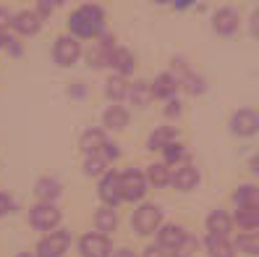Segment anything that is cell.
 Segmentation results:
<instances>
[{"label": "cell", "instance_id": "6da1fadb", "mask_svg": "<svg viewBox=\"0 0 259 257\" xmlns=\"http://www.w3.org/2000/svg\"><path fill=\"white\" fill-rule=\"evenodd\" d=\"M68 29L73 37H84V40H95L102 34L105 29V11L97 3H87L81 8H76L68 16Z\"/></svg>", "mask_w": 259, "mask_h": 257}, {"label": "cell", "instance_id": "7a4b0ae2", "mask_svg": "<svg viewBox=\"0 0 259 257\" xmlns=\"http://www.w3.org/2000/svg\"><path fill=\"white\" fill-rule=\"evenodd\" d=\"M160 226H162V207L155 202H142L131 213V229L139 236H149L160 231Z\"/></svg>", "mask_w": 259, "mask_h": 257}, {"label": "cell", "instance_id": "3957f363", "mask_svg": "<svg viewBox=\"0 0 259 257\" xmlns=\"http://www.w3.org/2000/svg\"><path fill=\"white\" fill-rule=\"evenodd\" d=\"M120 194L126 202H142L147 194V176L139 168H126L120 173Z\"/></svg>", "mask_w": 259, "mask_h": 257}, {"label": "cell", "instance_id": "277c9868", "mask_svg": "<svg viewBox=\"0 0 259 257\" xmlns=\"http://www.w3.org/2000/svg\"><path fill=\"white\" fill-rule=\"evenodd\" d=\"M71 247V234L66 229H55L37 244V257H63Z\"/></svg>", "mask_w": 259, "mask_h": 257}, {"label": "cell", "instance_id": "5b68a950", "mask_svg": "<svg viewBox=\"0 0 259 257\" xmlns=\"http://www.w3.org/2000/svg\"><path fill=\"white\" fill-rule=\"evenodd\" d=\"M228 126H231V134H236V137H254L259 131V113L251 111V108L233 111Z\"/></svg>", "mask_w": 259, "mask_h": 257}, {"label": "cell", "instance_id": "8992f818", "mask_svg": "<svg viewBox=\"0 0 259 257\" xmlns=\"http://www.w3.org/2000/svg\"><path fill=\"white\" fill-rule=\"evenodd\" d=\"M29 223L39 231H55L60 223V210L50 202H39L29 210Z\"/></svg>", "mask_w": 259, "mask_h": 257}, {"label": "cell", "instance_id": "52a82bcc", "mask_svg": "<svg viewBox=\"0 0 259 257\" xmlns=\"http://www.w3.org/2000/svg\"><path fill=\"white\" fill-rule=\"evenodd\" d=\"M79 55H81V45H79V40H76V37L63 34V37L55 40L53 58H55L58 66H73L76 60H79Z\"/></svg>", "mask_w": 259, "mask_h": 257}, {"label": "cell", "instance_id": "ba28073f", "mask_svg": "<svg viewBox=\"0 0 259 257\" xmlns=\"http://www.w3.org/2000/svg\"><path fill=\"white\" fill-rule=\"evenodd\" d=\"M115 48H118V45H115V37L102 34V37H100V42H95L92 48L87 50V63H89V68L110 66V55H113V50H115Z\"/></svg>", "mask_w": 259, "mask_h": 257}, {"label": "cell", "instance_id": "9c48e42d", "mask_svg": "<svg viewBox=\"0 0 259 257\" xmlns=\"http://www.w3.org/2000/svg\"><path fill=\"white\" fill-rule=\"evenodd\" d=\"M238 24H241V16H238V11L231 8V6H223L215 11V16H212V29H215L218 34L223 37H231L238 32Z\"/></svg>", "mask_w": 259, "mask_h": 257}, {"label": "cell", "instance_id": "30bf717a", "mask_svg": "<svg viewBox=\"0 0 259 257\" xmlns=\"http://www.w3.org/2000/svg\"><path fill=\"white\" fill-rule=\"evenodd\" d=\"M79 252L81 257H110L113 247H110V239L102 236V234H84L79 241Z\"/></svg>", "mask_w": 259, "mask_h": 257}, {"label": "cell", "instance_id": "8fae6325", "mask_svg": "<svg viewBox=\"0 0 259 257\" xmlns=\"http://www.w3.org/2000/svg\"><path fill=\"white\" fill-rule=\"evenodd\" d=\"M100 200L105 202V207H113V210L123 200V194H120V173L108 171L100 178Z\"/></svg>", "mask_w": 259, "mask_h": 257}, {"label": "cell", "instance_id": "7c38bea8", "mask_svg": "<svg viewBox=\"0 0 259 257\" xmlns=\"http://www.w3.org/2000/svg\"><path fill=\"white\" fill-rule=\"evenodd\" d=\"M199 184V171H196L194 163H184V165H176V171L170 173V187L178 192H191Z\"/></svg>", "mask_w": 259, "mask_h": 257}, {"label": "cell", "instance_id": "4fadbf2b", "mask_svg": "<svg viewBox=\"0 0 259 257\" xmlns=\"http://www.w3.org/2000/svg\"><path fill=\"white\" fill-rule=\"evenodd\" d=\"M186 236L189 234H186V229L181 223H165V226H160V231H157V244L165 247L167 252L173 254L181 244H184Z\"/></svg>", "mask_w": 259, "mask_h": 257}, {"label": "cell", "instance_id": "5bb4252c", "mask_svg": "<svg viewBox=\"0 0 259 257\" xmlns=\"http://www.w3.org/2000/svg\"><path fill=\"white\" fill-rule=\"evenodd\" d=\"M39 26H42V16L37 11H19L16 16H13V29H16L19 34H24V37L37 34Z\"/></svg>", "mask_w": 259, "mask_h": 257}, {"label": "cell", "instance_id": "9a60e30c", "mask_svg": "<svg viewBox=\"0 0 259 257\" xmlns=\"http://www.w3.org/2000/svg\"><path fill=\"white\" fill-rule=\"evenodd\" d=\"M178 87H181V82H178L176 74L165 71V74H160V77H155V82H152V95L162 97V100H173Z\"/></svg>", "mask_w": 259, "mask_h": 257}, {"label": "cell", "instance_id": "2e32d148", "mask_svg": "<svg viewBox=\"0 0 259 257\" xmlns=\"http://www.w3.org/2000/svg\"><path fill=\"white\" fill-rule=\"evenodd\" d=\"M173 142H178V131L173 126H157L147 137V150H152V153H162V150L170 147Z\"/></svg>", "mask_w": 259, "mask_h": 257}, {"label": "cell", "instance_id": "e0dca14e", "mask_svg": "<svg viewBox=\"0 0 259 257\" xmlns=\"http://www.w3.org/2000/svg\"><path fill=\"white\" fill-rule=\"evenodd\" d=\"M79 147L84 150V155H100L108 147V137H105L102 129H87L79 139Z\"/></svg>", "mask_w": 259, "mask_h": 257}, {"label": "cell", "instance_id": "ac0fdd59", "mask_svg": "<svg viewBox=\"0 0 259 257\" xmlns=\"http://www.w3.org/2000/svg\"><path fill=\"white\" fill-rule=\"evenodd\" d=\"M231 229H233V218L228 215L223 207H215V210H212V213L207 215V231H209V234H215V236H225V239H228Z\"/></svg>", "mask_w": 259, "mask_h": 257}, {"label": "cell", "instance_id": "d6986e66", "mask_svg": "<svg viewBox=\"0 0 259 257\" xmlns=\"http://www.w3.org/2000/svg\"><path fill=\"white\" fill-rule=\"evenodd\" d=\"M128 102L134 105V108H147V105L152 102V84L144 82V79H136V82H128Z\"/></svg>", "mask_w": 259, "mask_h": 257}, {"label": "cell", "instance_id": "ffe728a7", "mask_svg": "<svg viewBox=\"0 0 259 257\" xmlns=\"http://www.w3.org/2000/svg\"><path fill=\"white\" fill-rule=\"evenodd\" d=\"M128 118L131 116L123 105H110V108L102 113V126L108 131H123L128 126Z\"/></svg>", "mask_w": 259, "mask_h": 257}, {"label": "cell", "instance_id": "44dd1931", "mask_svg": "<svg viewBox=\"0 0 259 257\" xmlns=\"http://www.w3.org/2000/svg\"><path fill=\"white\" fill-rule=\"evenodd\" d=\"M204 249H207L209 257H233V254H236L233 241H228L225 236H215V234H207Z\"/></svg>", "mask_w": 259, "mask_h": 257}, {"label": "cell", "instance_id": "7402d4cb", "mask_svg": "<svg viewBox=\"0 0 259 257\" xmlns=\"http://www.w3.org/2000/svg\"><path fill=\"white\" fill-rule=\"evenodd\" d=\"M231 200L236 207H256L259 210V187L254 184H241L236 187V192L231 194Z\"/></svg>", "mask_w": 259, "mask_h": 257}, {"label": "cell", "instance_id": "603a6c76", "mask_svg": "<svg viewBox=\"0 0 259 257\" xmlns=\"http://www.w3.org/2000/svg\"><path fill=\"white\" fill-rule=\"evenodd\" d=\"M34 194L39 197V202L55 205V200L60 197V181L58 178H50V176H42L37 184H34Z\"/></svg>", "mask_w": 259, "mask_h": 257}, {"label": "cell", "instance_id": "cb8c5ba5", "mask_svg": "<svg viewBox=\"0 0 259 257\" xmlns=\"http://www.w3.org/2000/svg\"><path fill=\"white\" fill-rule=\"evenodd\" d=\"M110 68L118 71V77H126V74H131V71L136 68V58H134V53L126 50V48H115L113 55H110Z\"/></svg>", "mask_w": 259, "mask_h": 257}, {"label": "cell", "instance_id": "d4e9b609", "mask_svg": "<svg viewBox=\"0 0 259 257\" xmlns=\"http://www.w3.org/2000/svg\"><path fill=\"white\" fill-rule=\"evenodd\" d=\"M233 223L243 231H259V210L256 207H236Z\"/></svg>", "mask_w": 259, "mask_h": 257}, {"label": "cell", "instance_id": "484cf974", "mask_svg": "<svg viewBox=\"0 0 259 257\" xmlns=\"http://www.w3.org/2000/svg\"><path fill=\"white\" fill-rule=\"evenodd\" d=\"M95 226H97V234L102 236H108L118 229V215H115V210L113 207H100L97 213H95Z\"/></svg>", "mask_w": 259, "mask_h": 257}, {"label": "cell", "instance_id": "4316f807", "mask_svg": "<svg viewBox=\"0 0 259 257\" xmlns=\"http://www.w3.org/2000/svg\"><path fill=\"white\" fill-rule=\"evenodd\" d=\"M233 247L243 254H249V257H256L259 254V231H243L236 236L233 241Z\"/></svg>", "mask_w": 259, "mask_h": 257}, {"label": "cell", "instance_id": "83f0119b", "mask_svg": "<svg viewBox=\"0 0 259 257\" xmlns=\"http://www.w3.org/2000/svg\"><path fill=\"white\" fill-rule=\"evenodd\" d=\"M105 95H108V100H113V105H118L120 100L128 95V82H126V77H118V74H115L113 79H108V84H105Z\"/></svg>", "mask_w": 259, "mask_h": 257}, {"label": "cell", "instance_id": "f1b7e54d", "mask_svg": "<svg viewBox=\"0 0 259 257\" xmlns=\"http://www.w3.org/2000/svg\"><path fill=\"white\" fill-rule=\"evenodd\" d=\"M147 184H155V187H167L170 184V168L165 163H152L147 165Z\"/></svg>", "mask_w": 259, "mask_h": 257}, {"label": "cell", "instance_id": "f546056e", "mask_svg": "<svg viewBox=\"0 0 259 257\" xmlns=\"http://www.w3.org/2000/svg\"><path fill=\"white\" fill-rule=\"evenodd\" d=\"M108 165H110V158L100 153V155H87L84 158V173L87 176H105L108 173Z\"/></svg>", "mask_w": 259, "mask_h": 257}, {"label": "cell", "instance_id": "4dcf8cb0", "mask_svg": "<svg viewBox=\"0 0 259 257\" xmlns=\"http://www.w3.org/2000/svg\"><path fill=\"white\" fill-rule=\"evenodd\" d=\"M162 155H165V165H184L186 158H189L184 142H173L170 147H165V150H162Z\"/></svg>", "mask_w": 259, "mask_h": 257}, {"label": "cell", "instance_id": "1f68e13d", "mask_svg": "<svg viewBox=\"0 0 259 257\" xmlns=\"http://www.w3.org/2000/svg\"><path fill=\"white\" fill-rule=\"evenodd\" d=\"M181 84L186 87V92L189 95H204V89H207V82H204V77H199V74H186L184 79H181Z\"/></svg>", "mask_w": 259, "mask_h": 257}, {"label": "cell", "instance_id": "d6a6232c", "mask_svg": "<svg viewBox=\"0 0 259 257\" xmlns=\"http://www.w3.org/2000/svg\"><path fill=\"white\" fill-rule=\"evenodd\" d=\"M194 252H196V239L194 236H186L184 244L173 252V257H194Z\"/></svg>", "mask_w": 259, "mask_h": 257}, {"label": "cell", "instance_id": "836d02e7", "mask_svg": "<svg viewBox=\"0 0 259 257\" xmlns=\"http://www.w3.org/2000/svg\"><path fill=\"white\" fill-rule=\"evenodd\" d=\"M142 257H173V254L167 252L165 247H160V244H147L144 252H142Z\"/></svg>", "mask_w": 259, "mask_h": 257}, {"label": "cell", "instance_id": "e575fe53", "mask_svg": "<svg viewBox=\"0 0 259 257\" xmlns=\"http://www.w3.org/2000/svg\"><path fill=\"white\" fill-rule=\"evenodd\" d=\"M13 16H16V13H13L11 8L0 6V32H6L8 26H13Z\"/></svg>", "mask_w": 259, "mask_h": 257}, {"label": "cell", "instance_id": "d590c367", "mask_svg": "<svg viewBox=\"0 0 259 257\" xmlns=\"http://www.w3.org/2000/svg\"><path fill=\"white\" fill-rule=\"evenodd\" d=\"M181 113H184V105H181V100H167V108H165V116L167 118H178Z\"/></svg>", "mask_w": 259, "mask_h": 257}, {"label": "cell", "instance_id": "8d00e7d4", "mask_svg": "<svg viewBox=\"0 0 259 257\" xmlns=\"http://www.w3.org/2000/svg\"><path fill=\"white\" fill-rule=\"evenodd\" d=\"M3 48H6L13 58H19V55H21V42H19L16 37H6V45H3Z\"/></svg>", "mask_w": 259, "mask_h": 257}, {"label": "cell", "instance_id": "74e56055", "mask_svg": "<svg viewBox=\"0 0 259 257\" xmlns=\"http://www.w3.org/2000/svg\"><path fill=\"white\" fill-rule=\"evenodd\" d=\"M249 32H251V37L259 40V8H254L251 19H249Z\"/></svg>", "mask_w": 259, "mask_h": 257}, {"label": "cell", "instance_id": "f35d334b", "mask_svg": "<svg viewBox=\"0 0 259 257\" xmlns=\"http://www.w3.org/2000/svg\"><path fill=\"white\" fill-rule=\"evenodd\" d=\"M11 210H13V197H8V194L0 192V215L11 213Z\"/></svg>", "mask_w": 259, "mask_h": 257}, {"label": "cell", "instance_id": "ab89813d", "mask_svg": "<svg viewBox=\"0 0 259 257\" xmlns=\"http://www.w3.org/2000/svg\"><path fill=\"white\" fill-rule=\"evenodd\" d=\"M249 171H251L254 176H259V153L249 158Z\"/></svg>", "mask_w": 259, "mask_h": 257}, {"label": "cell", "instance_id": "60d3db41", "mask_svg": "<svg viewBox=\"0 0 259 257\" xmlns=\"http://www.w3.org/2000/svg\"><path fill=\"white\" fill-rule=\"evenodd\" d=\"M84 92H87V89H84V84H81V82H76V84L68 89V95H73V97H81Z\"/></svg>", "mask_w": 259, "mask_h": 257}, {"label": "cell", "instance_id": "b9f144b4", "mask_svg": "<svg viewBox=\"0 0 259 257\" xmlns=\"http://www.w3.org/2000/svg\"><path fill=\"white\" fill-rule=\"evenodd\" d=\"M53 11H55L53 3H39V6H37V13H39V16H45V13H53Z\"/></svg>", "mask_w": 259, "mask_h": 257}, {"label": "cell", "instance_id": "7bdbcfd3", "mask_svg": "<svg viewBox=\"0 0 259 257\" xmlns=\"http://www.w3.org/2000/svg\"><path fill=\"white\" fill-rule=\"evenodd\" d=\"M113 257H136L131 249H118V252H113Z\"/></svg>", "mask_w": 259, "mask_h": 257}, {"label": "cell", "instance_id": "ee69618b", "mask_svg": "<svg viewBox=\"0 0 259 257\" xmlns=\"http://www.w3.org/2000/svg\"><path fill=\"white\" fill-rule=\"evenodd\" d=\"M16 257H32V254H26V252H21V254H16Z\"/></svg>", "mask_w": 259, "mask_h": 257}, {"label": "cell", "instance_id": "f6af8a7d", "mask_svg": "<svg viewBox=\"0 0 259 257\" xmlns=\"http://www.w3.org/2000/svg\"><path fill=\"white\" fill-rule=\"evenodd\" d=\"M3 45H6V37H0V48H3Z\"/></svg>", "mask_w": 259, "mask_h": 257}]
</instances>
